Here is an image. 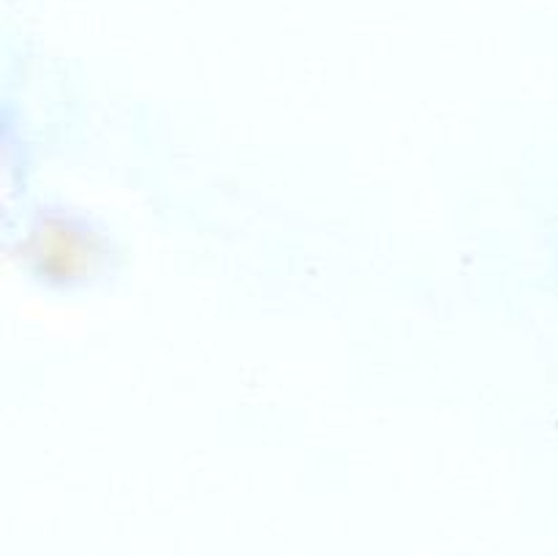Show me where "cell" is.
Here are the masks:
<instances>
[{"instance_id": "6da1fadb", "label": "cell", "mask_w": 558, "mask_h": 556, "mask_svg": "<svg viewBox=\"0 0 558 556\" xmlns=\"http://www.w3.org/2000/svg\"><path fill=\"white\" fill-rule=\"evenodd\" d=\"M27 256L38 265V273L54 281L90 276L101 259L98 238L85 227H76L65 218H47L31 232Z\"/></svg>"}]
</instances>
